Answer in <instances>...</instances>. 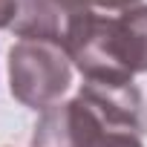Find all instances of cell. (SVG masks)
Wrapping results in <instances>:
<instances>
[{"instance_id": "cell-1", "label": "cell", "mask_w": 147, "mask_h": 147, "mask_svg": "<svg viewBox=\"0 0 147 147\" xmlns=\"http://www.w3.org/2000/svg\"><path fill=\"white\" fill-rule=\"evenodd\" d=\"M72 84V58L66 49L43 40H18L9 49V87L29 110H46L61 101Z\"/></svg>"}, {"instance_id": "cell-2", "label": "cell", "mask_w": 147, "mask_h": 147, "mask_svg": "<svg viewBox=\"0 0 147 147\" xmlns=\"http://www.w3.org/2000/svg\"><path fill=\"white\" fill-rule=\"evenodd\" d=\"M69 58L87 81L130 84L133 75H138L121 18H104L92 12L84 32L72 43Z\"/></svg>"}, {"instance_id": "cell-3", "label": "cell", "mask_w": 147, "mask_h": 147, "mask_svg": "<svg viewBox=\"0 0 147 147\" xmlns=\"http://www.w3.org/2000/svg\"><path fill=\"white\" fill-rule=\"evenodd\" d=\"M92 12L78 0H18L12 32L20 40H43L72 49Z\"/></svg>"}, {"instance_id": "cell-4", "label": "cell", "mask_w": 147, "mask_h": 147, "mask_svg": "<svg viewBox=\"0 0 147 147\" xmlns=\"http://www.w3.org/2000/svg\"><path fill=\"white\" fill-rule=\"evenodd\" d=\"M92 127H95V113L75 95L40 113L29 147H87Z\"/></svg>"}, {"instance_id": "cell-5", "label": "cell", "mask_w": 147, "mask_h": 147, "mask_svg": "<svg viewBox=\"0 0 147 147\" xmlns=\"http://www.w3.org/2000/svg\"><path fill=\"white\" fill-rule=\"evenodd\" d=\"M121 26H124L127 40H130L136 72H147V6L127 9L121 15Z\"/></svg>"}, {"instance_id": "cell-6", "label": "cell", "mask_w": 147, "mask_h": 147, "mask_svg": "<svg viewBox=\"0 0 147 147\" xmlns=\"http://www.w3.org/2000/svg\"><path fill=\"white\" fill-rule=\"evenodd\" d=\"M81 98V95H78ZM90 107V104H87ZM92 110V107H90ZM95 113V110H92ZM87 147H144L141 144V136H136V133H127V130H115V127H110L98 113H95V127H92V133H90V141H87Z\"/></svg>"}, {"instance_id": "cell-7", "label": "cell", "mask_w": 147, "mask_h": 147, "mask_svg": "<svg viewBox=\"0 0 147 147\" xmlns=\"http://www.w3.org/2000/svg\"><path fill=\"white\" fill-rule=\"evenodd\" d=\"M84 3L90 12L92 9H104V12H127V9H136L138 0H78Z\"/></svg>"}, {"instance_id": "cell-8", "label": "cell", "mask_w": 147, "mask_h": 147, "mask_svg": "<svg viewBox=\"0 0 147 147\" xmlns=\"http://www.w3.org/2000/svg\"><path fill=\"white\" fill-rule=\"evenodd\" d=\"M15 6H18V0H0V29H3V26H12V20H15Z\"/></svg>"}]
</instances>
